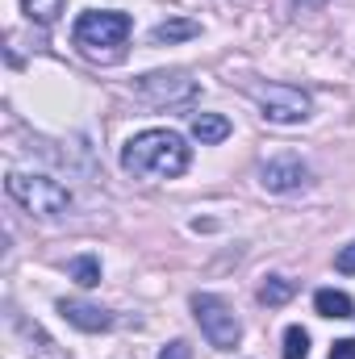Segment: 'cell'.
I'll return each instance as SVG.
<instances>
[{"label": "cell", "instance_id": "obj_13", "mask_svg": "<svg viewBox=\"0 0 355 359\" xmlns=\"http://www.w3.org/2000/svg\"><path fill=\"white\" fill-rule=\"evenodd\" d=\"M67 271H72V280L84 284V288L100 284V259H96V255H76V259L67 264Z\"/></svg>", "mask_w": 355, "mask_h": 359}, {"label": "cell", "instance_id": "obj_8", "mask_svg": "<svg viewBox=\"0 0 355 359\" xmlns=\"http://www.w3.org/2000/svg\"><path fill=\"white\" fill-rule=\"evenodd\" d=\"M59 313L76 326V330H88V334H100V330H109L113 326V313L109 309H100V305H92V301H59Z\"/></svg>", "mask_w": 355, "mask_h": 359}, {"label": "cell", "instance_id": "obj_7", "mask_svg": "<svg viewBox=\"0 0 355 359\" xmlns=\"http://www.w3.org/2000/svg\"><path fill=\"white\" fill-rule=\"evenodd\" d=\"M260 184L267 192H297L309 184V168L297 155H280V159H267L260 168Z\"/></svg>", "mask_w": 355, "mask_h": 359}, {"label": "cell", "instance_id": "obj_1", "mask_svg": "<svg viewBox=\"0 0 355 359\" xmlns=\"http://www.w3.org/2000/svg\"><path fill=\"white\" fill-rule=\"evenodd\" d=\"M121 168L142 180H176L188 172V147L172 130H142L121 147Z\"/></svg>", "mask_w": 355, "mask_h": 359}, {"label": "cell", "instance_id": "obj_14", "mask_svg": "<svg viewBox=\"0 0 355 359\" xmlns=\"http://www.w3.org/2000/svg\"><path fill=\"white\" fill-rule=\"evenodd\" d=\"M21 4H25V13H29V21H38V25H55L67 0H21Z\"/></svg>", "mask_w": 355, "mask_h": 359}, {"label": "cell", "instance_id": "obj_6", "mask_svg": "<svg viewBox=\"0 0 355 359\" xmlns=\"http://www.w3.org/2000/svg\"><path fill=\"white\" fill-rule=\"evenodd\" d=\"M134 92H138V100H147L155 109H163V104H188L196 96V80L188 72H147L134 84Z\"/></svg>", "mask_w": 355, "mask_h": 359}, {"label": "cell", "instance_id": "obj_4", "mask_svg": "<svg viewBox=\"0 0 355 359\" xmlns=\"http://www.w3.org/2000/svg\"><path fill=\"white\" fill-rule=\"evenodd\" d=\"M243 92L260 104V113H264L267 121H276V126H297V121H305L309 109H314L309 92L293 88V84H260V80H247Z\"/></svg>", "mask_w": 355, "mask_h": 359}, {"label": "cell", "instance_id": "obj_10", "mask_svg": "<svg viewBox=\"0 0 355 359\" xmlns=\"http://www.w3.org/2000/svg\"><path fill=\"white\" fill-rule=\"evenodd\" d=\"M196 34H201L196 21L172 17V21H159V25L151 29V42H155V46H176V42H188V38H196Z\"/></svg>", "mask_w": 355, "mask_h": 359}, {"label": "cell", "instance_id": "obj_12", "mask_svg": "<svg viewBox=\"0 0 355 359\" xmlns=\"http://www.w3.org/2000/svg\"><path fill=\"white\" fill-rule=\"evenodd\" d=\"M293 292H297V284L284 280V276H267L260 284V301L264 305H284V301H293Z\"/></svg>", "mask_w": 355, "mask_h": 359}, {"label": "cell", "instance_id": "obj_19", "mask_svg": "<svg viewBox=\"0 0 355 359\" xmlns=\"http://www.w3.org/2000/svg\"><path fill=\"white\" fill-rule=\"evenodd\" d=\"M297 4H301V8H322L326 0H297Z\"/></svg>", "mask_w": 355, "mask_h": 359}, {"label": "cell", "instance_id": "obj_9", "mask_svg": "<svg viewBox=\"0 0 355 359\" xmlns=\"http://www.w3.org/2000/svg\"><path fill=\"white\" fill-rule=\"evenodd\" d=\"M188 130H192V138H196L201 147H217V142L230 138V121H226L222 113H196Z\"/></svg>", "mask_w": 355, "mask_h": 359}, {"label": "cell", "instance_id": "obj_11", "mask_svg": "<svg viewBox=\"0 0 355 359\" xmlns=\"http://www.w3.org/2000/svg\"><path fill=\"white\" fill-rule=\"evenodd\" d=\"M314 309L322 313V318H351L355 313V301L347 297V292H339V288H318L314 292Z\"/></svg>", "mask_w": 355, "mask_h": 359}, {"label": "cell", "instance_id": "obj_18", "mask_svg": "<svg viewBox=\"0 0 355 359\" xmlns=\"http://www.w3.org/2000/svg\"><path fill=\"white\" fill-rule=\"evenodd\" d=\"M330 359H355V339H343L330 347Z\"/></svg>", "mask_w": 355, "mask_h": 359}, {"label": "cell", "instance_id": "obj_2", "mask_svg": "<svg viewBox=\"0 0 355 359\" xmlns=\"http://www.w3.org/2000/svg\"><path fill=\"white\" fill-rule=\"evenodd\" d=\"M134 21L126 13H113V8H92V13H80L76 29H72V42L80 46V55L88 59H100V63H117L121 59V46L130 38Z\"/></svg>", "mask_w": 355, "mask_h": 359}, {"label": "cell", "instance_id": "obj_3", "mask_svg": "<svg viewBox=\"0 0 355 359\" xmlns=\"http://www.w3.org/2000/svg\"><path fill=\"white\" fill-rule=\"evenodd\" d=\"M4 188H8V196H13L25 213H34V217H67V209H72V192L51 176L8 172Z\"/></svg>", "mask_w": 355, "mask_h": 359}, {"label": "cell", "instance_id": "obj_17", "mask_svg": "<svg viewBox=\"0 0 355 359\" xmlns=\"http://www.w3.org/2000/svg\"><path fill=\"white\" fill-rule=\"evenodd\" d=\"M159 359H192V347H188V343H168V347H163V351H159Z\"/></svg>", "mask_w": 355, "mask_h": 359}, {"label": "cell", "instance_id": "obj_15", "mask_svg": "<svg viewBox=\"0 0 355 359\" xmlns=\"http://www.w3.org/2000/svg\"><path fill=\"white\" fill-rule=\"evenodd\" d=\"M284 359H309V330L301 326L284 330Z\"/></svg>", "mask_w": 355, "mask_h": 359}, {"label": "cell", "instance_id": "obj_16", "mask_svg": "<svg viewBox=\"0 0 355 359\" xmlns=\"http://www.w3.org/2000/svg\"><path fill=\"white\" fill-rule=\"evenodd\" d=\"M335 268L343 271V276H355V243H351V247H343V251L335 255Z\"/></svg>", "mask_w": 355, "mask_h": 359}, {"label": "cell", "instance_id": "obj_5", "mask_svg": "<svg viewBox=\"0 0 355 359\" xmlns=\"http://www.w3.org/2000/svg\"><path fill=\"white\" fill-rule=\"evenodd\" d=\"M192 313H196V322H201V334L209 339V347H217V351H230V347H239V339H243V326H239L234 309H230L222 297H213V292H196V297H192Z\"/></svg>", "mask_w": 355, "mask_h": 359}]
</instances>
